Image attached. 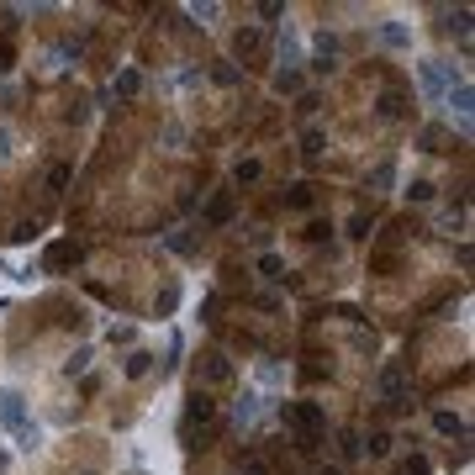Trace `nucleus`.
I'll return each instance as SVG.
<instances>
[{"instance_id":"nucleus-7","label":"nucleus","mask_w":475,"mask_h":475,"mask_svg":"<svg viewBox=\"0 0 475 475\" xmlns=\"http://www.w3.org/2000/svg\"><path fill=\"white\" fill-rule=\"evenodd\" d=\"M380 391H386V396H396V391H402V370H386V375H380Z\"/></svg>"},{"instance_id":"nucleus-3","label":"nucleus","mask_w":475,"mask_h":475,"mask_svg":"<svg viewBox=\"0 0 475 475\" xmlns=\"http://www.w3.org/2000/svg\"><path fill=\"white\" fill-rule=\"evenodd\" d=\"M227 412H233V423H238V428H254L264 412H270V396L254 391V386H243V391L233 396V407H227Z\"/></svg>"},{"instance_id":"nucleus-15","label":"nucleus","mask_w":475,"mask_h":475,"mask_svg":"<svg viewBox=\"0 0 475 475\" xmlns=\"http://www.w3.org/2000/svg\"><path fill=\"white\" fill-rule=\"evenodd\" d=\"M317 48H322V53L332 59V53H338V37H332V32H317Z\"/></svg>"},{"instance_id":"nucleus-8","label":"nucleus","mask_w":475,"mask_h":475,"mask_svg":"<svg viewBox=\"0 0 475 475\" xmlns=\"http://www.w3.org/2000/svg\"><path fill=\"white\" fill-rule=\"evenodd\" d=\"M190 16H201V22H206V27H212V22H217V16H222V6H212V0H206V6H190Z\"/></svg>"},{"instance_id":"nucleus-9","label":"nucleus","mask_w":475,"mask_h":475,"mask_svg":"<svg viewBox=\"0 0 475 475\" xmlns=\"http://www.w3.org/2000/svg\"><path fill=\"white\" fill-rule=\"evenodd\" d=\"M338 444H344V460H359V449H365V444H359V433H344Z\"/></svg>"},{"instance_id":"nucleus-2","label":"nucleus","mask_w":475,"mask_h":475,"mask_svg":"<svg viewBox=\"0 0 475 475\" xmlns=\"http://www.w3.org/2000/svg\"><path fill=\"white\" fill-rule=\"evenodd\" d=\"M454 80H465L454 64H439V59H423V64H417V85H423V101H428V106H444V95H449Z\"/></svg>"},{"instance_id":"nucleus-10","label":"nucleus","mask_w":475,"mask_h":475,"mask_svg":"<svg viewBox=\"0 0 475 475\" xmlns=\"http://www.w3.org/2000/svg\"><path fill=\"white\" fill-rule=\"evenodd\" d=\"M370 454H375V460H380V454H391V433H375V439H370Z\"/></svg>"},{"instance_id":"nucleus-17","label":"nucleus","mask_w":475,"mask_h":475,"mask_svg":"<svg viewBox=\"0 0 475 475\" xmlns=\"http://www.w3.org/2000/svg\"><path fill=\"white\" fill-rule=\"evenodd\" d=\"M322 475H344V470H322Z\"/></svg>"},{"instance_id":"nucleus-11","label":"nucleus","mask_w":475,"mask_h":475,"mask_svg":"<svg viewBox=\"0 0 475 475\" xmlns=\"http://www.w3.org/2000/svg\"><path fill=\"white\" fill-rule=\"evenodd\" d=\"M433 423H439V433H460V417H454V412H439Z\"/></svg>"},{"instance_id":"nucleus-5","label":"nucleus","mask_w":475,"mask_h":475,"mask_svg":"<svg viewBox=\"0 0 475 475\" xmlns=\"http://www.w3.org/2000/svg\"><path fill=\"white\" fill-rule=\"evenodd\" d=\"M280 64H301V37H296V27H280Z\"/></svg>"},{"instance_id":"nucleus-1","label":"nucleus","mask_w":475,"mask_h":475,"mask_svg":"<svg viewBox=\"0 0 475 475\" xmlns=\"http://www.w3.org/2000/svg\"><path fill=\"white\" fill-rule=\"evenodd\" d=\"M0 423H6V433L16 439V449H22V454L43 449V428H37L32 412H27V396H16V391L0 396Z\"/></svg>"},{"instance_id":"nucleus-4","label":"nucleus","mask_w":475,"mask_h":475,"mask_svg":"<svg viewBox=\"0 0 475 475\" xmlns=\"http://www.w3.org/2000/svg\"><path fill=\"white\" fill-rule=\"evenodd\" d=\"M470 101H475L470 80H454L449 95H444V106H449V117H454V127H460V132H470Z\"/></svg>"},{"instance_id":"nucleus-13","label":"nucleus","mask_w":475,"mask_h":475,"mask_svg":"<svg viewBox=\"0 0 475 475\" xmlns=\"http://www.w3.org/2000/svg\"><path fill=\"white\" fill-rule=\"evenodd\" d=\"M259 270L270 275V280H280V259H275V254H264V259H259Z\"/></svg>"},{"instance_id":"nucleus-6","label":"nucleus","mask_w":475,"mask_h":475,"mask_svg":"<svg viewBox=\"0 0 475 475\" xmlns=\"http://www.w3.org/2000/svg\"><path fill=\"white\" fill-rule=\"evenodd\" d=\"M380 43H386V48H412V32H407L402 22H386V27H380Z\"/></svg>"},{"instance_id":"nucleus-16","label":"nucleus","mask_w":475,"mask_h":475,"mask_svg":"<svg viewBox=\"0 0 475 475\" xmlns=\"http://www.w3.org/2000/svg\"><path fill=\"white\" fill-rule=\"evenodd\" d=\"M148 359H154V354H132V359H127V375H142V370H148Z\"/></svg>"},{"instance_id":"nucleus-12","label":"nucleus","mask_w":475,"mask_h":475,"mask_svg":"<svg viewBox=\"0 0 475 475\" xmlns=\"http://www.w3.org/2000/svg\"><path fill=\"white\" fill-rule=\"evenodd\" d=\"M380 111H386V117H396V111H402V95L386 90V95H380Z\"/></svg>"},{"instance_id":"nucleus-14","label":"nucleus","mask_w":475,"mask_h":475,"mask_svg":"<svg viewBox=\"0 0 475 475\" xmlns=\"http://www.w3.org/2000/svg\"><path fill=\"white\" fill-rule=\"evenodd\" d=\"M85 365H90V349H80V354H74V359H69V365H64V370H69V375H80Z\"/></svg>"}]
</instances>
